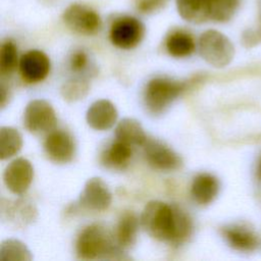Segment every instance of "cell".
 <instances>
[{
    "instance_id": "6da1fadb",
    "label": "cell",
    "mask_w": 261,
    "mask_h": 261,
    "mask_svg": "<svg viewBox=\"0 0 261 261\" xmlns=\"http://www.w3.org/2000/svg\"><path fill=\"white\" fill-rule=\"evenodd\" d=\"M184 211L161 201H150L141 215L143 228L154 239L176 244L185 225Z\"/></svg>"
},
{
    "instance_id": "7a4b0ae2",
    "label": "cell",
    "mask_w": 261,
    "mask_h": 261,
    "mask_svg": "<svg viewBox=\"0 0 261 261\" xmlns=\"http://www.w3.org/2000/svg\"><path fill=\"white\" fill-rule=\"evenodd\" d=\"M118 245L114 236L101 224H91L79 234L75 251L81 259L92 260L101 258H116Z\"/></svg>"
},
{
    "instance_id": "3957f363",
    "label": "cell",
    "mask_w": 261,
    "mask_h": 261,
    "mask_svg": "<svg viewBox=\"0 0 261 261\" xmlns=\"http://www.w3.org/2000/svg\"><path fill=\"white\" fill-rule=\"evenodd\" d=\"M198 46L202 58L214 67L226 66L234 55V47L230 40L215 30L205 31L199 38Z\"/></svg>"
},
{
    "instance_id": "277c9868",
    "label": "cell",
    "mask_w": 261,
    "mask_h": 261,
    "mask_svg": "<svg viewBox=\"0 0 261 261\" xmlns=\"http://www.w3.org/2000/svg\"><path fill=\"white\" fill-rule=\"evenodd\" d=\"M186 90V84L166 77L151 80L144 91V102L154 114L161 113Z\"/></svg>"
},
{
    "instance_id": "5b68a950",
    "label": "cell",
    "mask_w": 261,
    "mask_h": 261,
    "mask_svg": "<svg viewBox=\"0 0 261 261\" xmlns=\"http://www.w3.org/2000/svg\"><path fill=\"white\" fill-rule=\"evenodd\" d=\"M62 19L70 31L83 36H94L102 29L99 13L82 3H72L67 6L63 11Z\"/></svg>"
},
{
    "instance_id": "8992f818",
    "label": "cell",
    "mask_w": 261,
    "mask_h": 261,
    "mask_svg": "<svg viewBox=\"0 0 261 261\" xmlns=\"http://www.w3.org/2000/svg\"><path fill=\"white\" fill-rule=\"evenodd\" d=\"M145 27L138 18L124 15L116 18L109 32L111 43L120 49L128 50L137 47L143 40Z\"/></svg>"
},
{
    "instance_id": "52a82bcc",
    "label": "cell",
    "mask_w": 261,
    "mask_h": 261,
    "mask_svg": "<svg viewBox=\"0 0 261 261\" xmlns=\"http://www.w3.org/2000/svg\"><path fill=\"white\" fill-rule=\"evenodd\" d=\"M56 121L55 111L46 100L35 99L27 105L23 124L29 132L37 135L52 132Z\"/></svg>"
},
{
    "instance_id": "ba28073f",
    "label": "cell",
    "mask_w": 261,
    "mask_h": 261,
    "mask_svg": "<svg viewBox=\"0 0 261 261\" xmlns=\"http://www.w3.org/2000/svg\"><path fill=\"white\" fill-rule=\"evenodd\" d=\"M144 146V155L148 164L160 171H173L178 169L181 158L163 143L154 140H147Z\"/></svg>"
},
{
    "instance_id": "9c48e42d",
    "label": "cell",
    "mask_w": 261,
    "mask_h": 261,
    "mask_svg": "<svg viewBox=\"0 0 261 261\" xmlns=\"http://www.w3.org/2000/svg\"><path fill=\"white\" fill-rule=\"evenodd\" d=\"M34 177L32 163L25 158H16L11 161L3 172V180L10 192L22 195L30 188Z\"/></svg>"
},
{
    "instance_id": "30bf717a",
    "label": "cell",
    "mask_w": 261,
    "mask_h": 261,
    "mask_svg": "<svg viewBox=\"0 0 261 261\" xmlns=\"http://www.w3.org/2000/svg\"><path fill=\"white\" fill-rule=\"evenodd\" d=\"M111 201V192L104 180L101 177H92L85 184L79 203L87 210L101 212L110 206Z\"/></svg>"
},
{
    "instance_id": "8fae6325",
    "label": "cell",
    "mask_w": 261,
    "mask_h": 261,
    "mask_svg": "<svg viewBox=\"0 0 261 261\" xmlns=\"http://www.w3.org/2000/svg\"><path fill=\"white\" fill-rule=\"evenodd\" d=\"M44 150L47 157L59 164L68 163L75 153V145L72 137L65 130H52L44 142Z\"/></svg>"
},
{
    "instance_id": "7c38bea8",
    "label": "cell",
    "mask_w": 261,
    "mask_h": 261,
    "mask_svg": "<svg viewBox=\"0 0 261 261\" xmlns=\"http://www.w3.org/2000/svg\"><path fill=\"white\" fill-rule=\"evenodd\" d=\"M50 59L40 50H30L19 60V71L27 83L36 84L47 77L50 71Z\"/></svg>"
},
{
    "instance_id": "4fadbf2b",
    "label": "cell",
    "mask_w": 261,
    "mask_h": 261,
    "mask_svg": "<svg viewBox=\"0 0 261 261\" xmlns=\"http://www.w3.org/2000/svg\"><path fill=\"white\" fill-rule=\"evenodd\" d=\"M118 113L115 106L106 99L95 101L88 109L86 119L88 124L96 130L111 128L116 122Z\"/></svg>"
},
{
    "instance_id": "5bb4252c",
    "label": "cell",
    "mask_w": 261,
    "mask_h": 261,
    "mask_svg": "<svg viewBox=\"0 0 261 261\" xmlns=\"http://www.w3.org/2000/svg\"><path fill=\"white\" fill-rule=\"evenodd\" d=\"M221 234L226 243L238 251L250 252L255 250L258 246L257 236L248 227L240 224H232L222 227Z\"/></svg>"
},
{
    "instance_id": "9a60e30c",
    "label": "cell",
    "mask_w": 261,
    "mask_h": 261,
    "mask_svg": "<svg viewBox=\"0 0 261 261\" xmlns=\"http://www.w3.org/2000/svg\"><path fill=\"white\" fill-rule=\"evenodd\" d=\"M219 192L218 179L210 173H199L193 179L191 196L200 205H208L214 201Z\"/></svg>"
},
{
    "instance_id": "2e32d148",
    "label": "cell",
    "mask_w": 261,
    "mask_h": 261,
    "mask_svg": "<svg viewBox=\"0 0 261 261\" xmlns=\"http://www.w3.org/2000/svg\"><path fill=\"white\" fill-rule=\"evenodd\" d=\"M2 210V214L6 220L16 227H23L33 222L37 217L35 205L24 199H18L10 203Z\"/></svg>"
},
{
    "instance_id": "e0dca14e",
    "label": "cell",
    "mask_w": 261,
    "mask_h": 261,
    "mask_svg": "<svg viewBox=\"0 0 261 261\" xmlns=\"http://www.w3.org/2000/svg\"><path fill=\"white\" fill-rule=\"evenodd\" d=\"M211 0H175L180 17L191 23H202L210 19Z\"/></svg>"
},
{
    "instance_id": "ac0fdd59",
    "label": "cell",
    "mask_w": 261,
    "mask_h": 261,
    "mask_svg": "<svg viewBox=\"0 0 261 261\" xmlns=\"http://www.w3.org/2000/svg\"><path fill=\"white\" fill-rule=\"evenodd\" d=\"M139 221L133 212H124L116 225L114 239L116 244L121 248L132 247L137 240Z\"/></svg>"
},
{
    "instance_id": "d6986e66",
    "label": "cell",
    "mask_w": 261,
    "mask_h": 261,
    "mask_svg": "<svg viewBox=\"0 0 261 261\" xmlns=\"http://www.w3.org/2000/svg\"><path fill=\"white\" fill-rule=\"evenodd\" d=\"M167 52L176 58L190 56L196 48L193 36L186 31H173L170 33L165 41Z\"/></svg>"
},
{
    "instance_id": "ffe728a7",
    "label": "cell",
    "mask_w": 261,
    "mask_h": 261,
    "mask_svg": "<svg viewBox=\"0 0 261 261\" xmlns=\"http://www.w3.org/2000/svg\"><path fill=\"white\" fill-rule=\"evenodd\" d=\"M115 137L130 146H143L147 141L143 126L134 118L121 119L115 127Z\"/></svg>"
},
{
    "instance_id": "44dd1931",
    "label": "cell",
    "mask_w": 261,
    "mask_h": 261,
    "mask_svg": "<svg viewBox=\"0 0 261 261\" xmlns=\"http://www.w3.org/2000/svg\"><path fill=\"white\" fill-rule=\"evenodd\" d=\"M132 153L130 145L117 140L102 154V163L107 167L121 169L127 165Z\"/></svg>"
},
{
    "instance_id": "7402d4cb",
    "label": "cell",
    "mask_w": 261,
    "mask_h": 261,
    "mask_svg": "<svg viewBox=\"0 0 261 261\" xmlns=\"http://www.w3.org/2000/svg\"><path fill=\"white\" fill-rule=\"evenodd\" d=\"M22 147V138L19 132L10 126L0 128V158L8 159L17 154Z\"/></svg>"
},
{
    "instance_id": "603a6c76",
    "label": "cell",
    "mask_w": 261,
    "mask_h": 261,
    "mask_svg": "<svg viewBox=\"0 0 261 261\" xmlns=\"http://www.w3.org/2000/svg\"><path fill=\"white\" fill-rule=\"evenodd\" d=\"M32 255L27 246L18 240L8 239L1 243L0 260L1 261H30Z\"/></svg>"
},
{
    "instance_id": "cb8c5ba5",
    "label": "cell",
    "mask_w": 261,
    "mask_h": 261,
    "mask_svg": "<svg viewBox=\"0 0 261 261\" xmlns=\"http://www.w3.org/2000/svg\"><path fill=\"white\" fill-rule=\"evenodd\" d=\"M90 90L89 82L84 77H72L63 83L60 88L62 98L68 102L84 99Z\"/></svg>"
},
{
    "instance_id": "d4e9b609",
    "label": "cell",
    "mask_w": 261,
    "mask_h": 261,
    "mask_svg": "<svg viewBox=\"0 0 261 261\" xmlns=\"http://www.w3.org/2000/svg\"><path fill=\"white\" fill-rule=\"evenodd\" d=\"M241 0H211L210 19L216 22L228 21L240 6Z\"/></svg>"
},
{
    "instance_id": "484cf974",
    "label": "cell",
    "mask_w": 261,
    "mask_h": 261,
    "mask_svg": "<svg viewBox=\"0 0 261 261\" xmlns=\"http://www.w3.org/2000/svg\"><path fill=\"white\" fill-rule=\"evenodd\" d=\"M17 65V49L11 41H5L0 49V73L2 76L9 75Z\"/></svg>"
},
{
    "instance_id": "4316f807",
    "label": "cell",
    "mask_w": 261,
    "mask_h": 261,
    "mask_svg": "<svg viewBox=\"0 0 261 261\" xmlns=\"http://www.w3.org/2000/svg\"><path fill=\"white\" fill-rule=\"evenodd\" d=\"M89 64V56L84 50L74 51L69 59L70 69L74 72L84 71Z\"/></svg>"
},
{
    "instance_id": "83f0119b",
    "label": "cell",
    "mask_w": 261,
    "mask_h": 261,
    "mask_svg": "<svg viewBox=\"0 0 261 261\" xmlns=\"http://www.w3.org/2000/svg\"><path fill=\"white\" fill-rule=\"evenodd\" d=\"M167 0H136V6L142 13H151L160 9Z\"/></svg>"
},
{
    "instance_id": "f1b7e54d",
    "label": "cell",
    "mask_w": 261,
    "mask_h": 261,
    "mask_svg": "<svg viewBox=\"0 0 261 261\" xmlns=\"http://www.w3.org/2000/svg\"><path fill=\"white\" fill-rule=\"evenodd\" d=\"M261 41V29L259 30H247L243 34V43L250 47L254 46L258 42Z\"/></svg>"
},
{
    "instance_id": "f546056e",
    "label": "cell",
    "mask_w": 261,
    "mask_h": 261,
    "mask_svg": "<svg viewBox=\"0 0 261 261\" xmlns=\"http://www.w3.org/2000/svg\"><path fill=\"white\" fill-rule=\"evenodd\" d=\"M256 176L261 181V156L258 159V163H257V167H256Z\"/></svg>"
}]
</instances>
